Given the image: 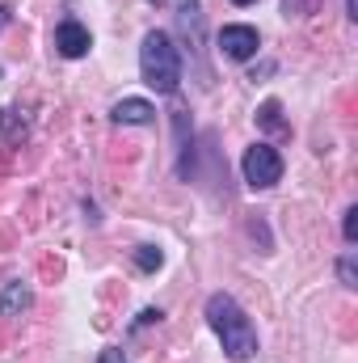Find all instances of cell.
Here are the masks:
<instances>
[{"label": "cell", "instance_id": "d6986e66", "mask_svg": "<svg viewBox=\"0 0 358 363\" xmlns=\"http://www.w3.org/2000/svg\"><path fill=\"white\" fill-rule=\"evenodd\" d=\"M8 13H13V9H4V4H0V26H4V21H8Z\"/></svg>", "mask_w": 358, "mask_h": 363}, {"label": "cell", "instance_id": "6da1fadb", "mask_svg": "<svg viewBox=\"0 0 358 363\" xmlns=\"http://www.w3.org/2000/svg\"><path fill=\"white\" fill-rule=\"evenodd\" d=\"M207 321H211V330L219 334L224 351L236 363H245L249 355H258V330H253V321L245 317V308H241L232 296L215 291V296L207 300Z\"/></svg>", "mask_w": 358, "mask_h": 363}, {"label": "cell", "instance_id": "7c38bea8", "mask_svg": "<svg viewBox=\"0 0 358 363\" xmlns=\"http://www.w3.org/2000/svg\"><path fill=\"white\" fill-rule=\"evenodd\" d=\"M38 274H42L47 283H55V279L64 274V262H59V258H42V262H38Z\"/></svg>", "mask_w": 358, "mask_h": 363}, {"label": "cell", "instance_id": "277c9868", "mask_svg": "<svg viewBox=\"0 0 358 363\" xmlns=\"http://www.w3.org/2000/svg\"><path fill=\"white\" fill-rule=\"evenodd\" d=\"M258 47H262V38H258L253 26H224L219 30V51L228 60H253Z\"/></svg>", "mask_w": 358, "mask_h": 363}, {"label": "cell", "instance_id": "4fadbf2b", "mask_svg": "<svg viewBox=\"0 0 358 363\" xmlns=\"http://www.w3.org/2000/svg\"><path fill=\"white\" fill-rule=\"evenodd\" d=\"M342 233H346V241L354 245V237H358V207H350V211H346V224H342Z\"/></svg>", "mask_w": 358, "mask_h": 363}, {"label": "cell", "instance_id": "ba28073f", "mask_svg": "<svg viewBox=\"0 0 358 363\" xmlns=\"http://www.w3.org/2000/svg\"><path fill=\"white\" fill-rule=\"evenodd\" d=\"M25 140V118L17 110H0V144L4 148H21Z\"/></svg>", "mask_w": 358, "mask_h": 363}, {"label": "cell", "instance_id": "9a60e30c", "mask_svg": "<svg viewBox=\"0 0 358 363\" xmlns=\"http://www.w3.org/2000/svg\"><path fill=\"white\" fill-rule=\"evenodd\" d=\"M152 321H161V308H144V313H139V321H135V325H152Z\"/></svg>", "mask_w": 358, "mask_h": 363}, {"label": "cell", "instance_id": "2e32d148", "mask_svg": "<svg viewBox=\"0 0 358 363\" xmlns=\"http://www.w3.org/2000/svg\"><path fill=\"white\" fill-rule=\"evenodd\" d=\"M8 169H13V148L0 144V174H8Z\"/></svg>", "mask_w": 358, "mask_h": 363}, {"label": "cell", "instance_id": "5b68a950", "mask_svg": "<svg viewBox=\"0 0 358 363\" xmlns=\"http://www.w3.org/2000/svg\"><path fill=\"white\" fill-rule=\"evenodd\" d=\"M93 47V38H89V30L81 26V21H59V30H55V51L64 55V60H81L85 51Z\"/></svg>", "mask_w": 358, "mask_h": 363}, {"label": "cell", "instance_id": "5bb4252c", "mask_svg": "<svg viewBox=\"0 0 358 363\" xmlns=\"http://www.w3.org/2000/svg\"><path fill=\"white\" fill-rule=\"evenodd\" d=\"M97 363H127V355H122L118 347H110V351H101V359Z\"/></svg>", "mask_w": 358, "mask_h": 363}, {"label": "cell", "instance_id": "e0dca14e", "mask_svg": "<svg viewBox=\"0 0 358 363\" xmlns=\"http://www.w3.org/2000/svg\"><path fill=\"white\" fill-rule=\"evenodd\" d=\"M13 245V228L8 224H0V250H8Z\"/></svg>", "mask_w": 358, "mask_h": 363}, {"label": "cell", "instance_id": "8fae6325", "mask_svg": "<svg viewBox=\"0 0 358 363\" xmlns=\"http://www.w3.org/2000/svg\"><path fill=\"white\" fill-rule=\"evenodd\" d=\"M337 279H342L346 287H354V283H358V279H354V250H350V254L337 262Z\"/></svg>", "mask_w": 358, "mask_h": 363}, {"label": "cell", "instance_id": "ac0fdd59", "mask_svg": "<svg viewBox=\"0 0 358 363\" xmlns=\"http://www.w3.org/2000/svg\"><path fill=\"white\" fill-rule=\"evenodd\" d=\"M346 17H350V21L358 17V0H346Z\"/></svg>", "mask_w": 358, "mask_h": 363}, {"label": "cell", "instance_id": "3957f363", "mask_svg": "<svg viewBox=\"0 0 358 363\" xmlns=\"http://www.w3.org/2000/svg\"><path fill=\"white\" fill-rule=\"evenodd\" d=\"M241 169H245V182H249L253 190H270V186H278V178H282V157H278L270 144H253V148L245 152Z\"/></svg>", "mask_w": 358, "mask_h": 363}, {"label": "cell", "instance_id": "30bf717a", "mask_svg": "<svg viewBox=\"0 0 358 363\" xmlns=\"http://www.w3.org/2000/svg\"><path fill=\"white\" fill-rule=\"evenodd\" d=\"M135 262H139V271H161L165 254H161L156 245H139V250H135Z\"/></svg>", "mask_w": 358, "mask_h": 363}, {"label": "cell", "instance_id": "8992f818", "mask_svg": "<svg viewBox=\"0 0 358 363\" xmlns=\"http://www.w3.org/2000/svg\"><path fill=\"white\" fill-rule=\"evenodd\" d=\"M152 114H156V106L144 101V97H122V101H114V110H110V118L122 123V127H148Z\"/></svg>", "mask_w": 358, "mask_h": 363}, {"label": "cell", "instance_id": "9c48e42d", "mask_svg": "<svg viewBox=\"0 0 358 363\" xmlns=\"http://www.w3.org/2000/svg\"><path fill=\"white\" fill-rule=\"evenodd\" d=\"M258 123L266 127V131H274V135H282L287 131V123H282V106L270 97V101H262V110H258Z\"/></svg>", "mask_w": 358, "mask_h": 363}, {"label": "cell", "instance_id": "52a82bcc", "mask_svg": "<svg viewBox=\"0 0 358 363\" xmlns=\"http://www.w3.org/2000/svg\"><path fill=\"white\" fill-rule=\"evenodd\" d=\"M30 300H34V296H30V287H25L21 279H17V283H8V287L0 291V317H4V321L21 317V313L30 308Z\"/></svg>", "mask_w": 358, "mask_h": 363}, {"label": "cell", "instance_id": "7a4b0ae2", "mask_svg": "<svg viewBox=\"0 0 358 363\" xmlns=\"http://www.w3.org/2000/svg\"><path fill=\"white\" fill-rule=\"evenodd\" d=\"M139 72H144V85L156 93H178L181 85V55L173 47V38L165 30H148L144 34V47H139Z\"/></svg>", "mask_w": 358, "mask_h": 363}, {"label": "cell", "instance_id": "ffe728a7", "mask_svg": "<svg viewBox=\"0 0 358 363\" xmlns=\"http://www.w3.org/2000/svg\"><path fill=\"white\" fill-rule=\"evenodd\" d=\"M232 4H241V9H245V4H253V0H232Z\"/></svg>", "mask_w": 358, "mask_h": 363}]
</instances>
